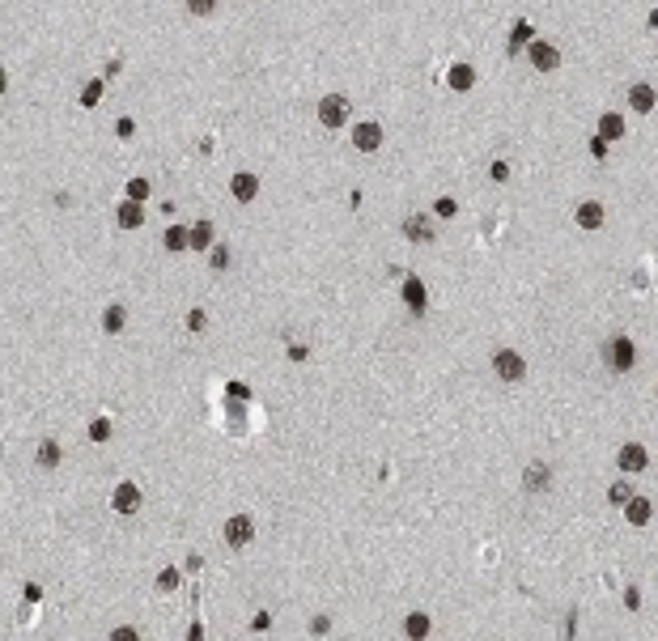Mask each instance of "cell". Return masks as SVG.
<instances>
[{"label": "cell", "mask_w": 658, "mask_h": 641, "mask_svg": "<svg viewBox=\"0 0 658 641\" xmlns=\"http://www.w3.org/2000/svg\"><path fill=\"white\" fill-rule=\"evenodd\" d=\"M616 463H620V471L637 476V471H645L650 455H645V446H637V442H624V446H620V455H616Z\"/></svg>", "instance_id": "52a82bcc"}, {"label": "cell", "mask_w": 658, "mask_h": 641, "mask_svg": "<svg viewBox=\"0 0 658 641\" xmlns=\"http://www.w3.org/2000/svg\"><path fill=\"white\" fill-rule=\"evenodd\" d=\"M319 123L323 127H344L348 123V98L344 94H327L319 102Z\"/></svg>", "instance_id": "7a4b0ae2"}, {"label": "cell", "mask_w": 658, "mask_h": 641, "mask_svg": "<svg viewBox=\"0 0 658 641\" xmlns=\"http://www.w3.org/2000/svg\"><path fill=\"white\" fill-rule=\"evenodd\" d=\"M123 323H127V310H123V306H106V310H102V331L119 336V331H123Z\"/></svg>", "instance_id": "d6986e66"}, {"label": "cell", "mask_w": 658, "mask_h": 641, "mask_svg": "<svg viewBox=\"0 0 658 641\" xmlns=\"http://www.w3.org/2000/svg\"><path fill=\"white\" fill-rule=\"evenodd\" d=\"M229 196H234L238 204H251V200L259 196V179H255L251 170H238V174L229 179Z\"/></svg>", "instance_id": "ba28073f"}, {"label": "cell", "mask_w": 658, "mask_h": 641, "mask_svg": "<svg viewBox=\"0 0 658 641\" xmlns=\"http://www.w3.org/2000/svg\"><path fill=\"white\" fill-rule=\"evenodd\" d=\"M404 633H408V637H425V633H429V616H425V611H412V616L404 620Z\"/></svg>", "instance_id": "cb8c5ba5"}, {"label": "cell", "mask_w": 658, "mask_h": 641, "mask_svg": "<svg viewBox=\"0 0 658 641\" xmlns=\"http://www.w3.org/2000/svg\"><path fill=\"white\" fill-rule=\"evenodd\" d=\"M603 361H607L616 374H628V369H633V361H637L633 340H628V336H612V340H607V348H603Z\"/></svg>", "instance_id": "6da1fadb"}, {"label": "cell", "mask_w": 658, "mask_h": 641, "mask_svg": "<svg viewBox=\"0 0 658 641\" xmlns=\"http://www.w3.org/2000/svg\"><path fill=\"white\" fill-rule=\"evenodd\" d=\"M127 200H149V179H132L127 183Z\"/></svg>", "instance_id": "f546056e"}, {"label": "cell", "mask_w": 658, "mask_h": 641, "mask_svg": "<svg viewBox=\"0 0 658 641\" xmlns=\"http://www.w3.org/2000/svg\"><path fill=\"white\" fill-rule=\"evenodd\" d=\"M98 98H102V81H89L81 89V106H98Z\"/></svg>", "instance_id": "83f0119b"}, {"label": "cell", "mask_w": 658, "mask_h": 641, "mask_svg": "<svg viewBox=\"0 0 658 641\" xmlns=\"http://www.w3.org/2000/svg\"><path fill=\"white\" fill-rule=\"evenodd\" d=\"M353 145L361 149V153H374V149H382V127L378 123H353Z\"/></svg>", "instance_id": "8992f818"}, {"label": "cell", "mask_w": 658, "mask_h": 641, "mask_svg": "<svg viewBox=\"0 0 658 641\" xmlns=\"http://www.w3.org/2000/svg\"><path fill=\"white\" fill-rule=\"evenodd\" d=\"M645 22H650V26H658V9H654V13H650V18H645Z\"/></svg>", "instance_id": "f35d334b"}, {"label": "cell", "mask_w": 658, "mask_h": 641, "mask_svg": "<svg viewBox=\"0 0 658 641\" xmlns=\"http://www.w3.org/2000/svg\"><path fill=\"white\" fill-rule=\"evenodd\" d=\"M624 607H633V611L641 607V590H637V586H628V590H624Z\"/></svg>", "instance_id": "d590c367"}, {"label": "cell", "mask_w": 658, "mask_h": 641, "mask_svg": "<svg viewBox=\"0 0 658 641\" xmlns=\"http://www.w3.org/2000/svg\"><path fill=\"white\" fill-rule=\"evenodd\" d=\"M179 582H183V573H179V569H175V565H166V569H162V573H158V586H162V590H175V586H179Z\"/></svg>", "instance_id": "484cf974"}, {"label": "cell", "mask_w": 658, "mask_h": 641, "mask_svg": "<svg viewBox=\"0 0 658 641\" xmlns=\"http://www.w3.org/2000/svg\"><path fill=\"white\" fill-rule=\"evenodd\" d=\"M531 68L557 72V68H561V51H557L552 43H531Z\"/></svg>", "instance_id": "30bf717a"}, {"label": "cell", "mask_w": 658, "mask_h": 641, "mask_svg": "<svg viewBox=\"0 0 658 641\" xmlns=\"http://www.w3.org/2000/svg\"><path fill=\"white\" fill-rule=\"evenodd\" d=\"M183 246H191V229L170 225V229H166V250H183Z\"/></svg>", "instance_id": "44dd1931"}, {"label": "cell", "mask_w": 658, "mask_h": 641, "mask_svg": "<svg viewBox=\"0 0 658 641\" xmlns=\"http://www.w3.org/2000/svg\"><path fill=\"white\" fill-rule=\"evenodd\" d=\"M110 509H115V514H137V509H141V488L132 484V480L115 484V493H110Z\"/></svg>", "instance_id": "277c9868"}, {"label": "cell", "mask_w": 658, "mask_h": 641, "mask_svg": "<svg viewBox=\"0 0 658 641\" xmlns=\"http://www.w3.org/2000/svg\"><path fill=\"white\" fill-rule=\"evenodd\" d=\"M590 158H599V162L607 158V141L603 137H590Z\"/></svg>", "instance_id": "d6a6232c"}, {"label": "cell", "mask_w": 658, "mask_h": 641, "mask_svg": "<svg viewBox=\"0 0 658 641\" xmlns=\"http://www.w3.org/2000/svg\"><path fill=\"white\" fill-rule=\"evenodd\" d=\"M488 174H493V183H505V179H510V166H505V162H493Z\"/></svg>", "instance_id": "836d02e7"}, {"label": "cell", "mask_w": 658, "mask_h": 641, "mask_svg": "<svg viewBox=\"0 0 658 641\" xmlns=\"http://www.w3.org/2000/svg\"><path fill=\"white\" fill-rule=\"evenodd\" d=\"M208 264H213V272L229 268V250H225V246H213V250H208Z\"/></svg>", "instance_id": "4dcf8cb0"}, {"label": "cell", "mask_w": 658, "mask_h": 641, "mask_svg": "<svg viewBox=\"0 0 658 641\" xmlns=\"http://www.w3.org/2000/svg\"><path fill=\"white\" fill-rule=\"evenodd\" d=\"M187 13L208 18V13H217V0H187Z\"/></svg>", "instance_id": "4316f807"}, {"label": "cell", "mask_w": 658, "mask_h": 641, "mask_svg": "<svg viewBox=\"0 0 658 641\" xmlns=\"http://www.w3.org/2000/svg\"><path fill=\"white\" fill-rule=\"evenodd\" d=\"M650 514H654L650 497H628V501H624V519H628L633 527H645V523H650Z\"/></svg>", "instance_id": "7c38bea8"}, {"label": "cell", "mask_w": 658, "mask_h": 641, "mask_svg": "<svg viewBox=\"0 0 658 641\" xmlns=\"http://www.w3.org/2000/svg\"><path fill=\"white\" fill-rule=\"evenodd\" d=\"M493 374H497L501 382H522V374H526V361H522L514 348H501V353L493 357Z\"/></svg>", "instance_id": "3957f363"}, {"label": "cell", "mask_w": 658, "mask_h": 641, "mask_svg": "<svg viewBox=\"0 0 658 641\" xmlns=\"http://www.w3.org/2000/svg\"><path fill=\"white\" fill-rule=\"evenodd\" d=\"M115 221H119V229H141L145 225V204L141 200H123L115 208Z\"/></svg>", "instance_id": "9c48e42d"}, {"label": "cell", "mask_w": 658, "mask_h": 641, "mask_svg": "<svg viewBox=\"0 0 658 641\" xmlns=\"http://www.w3.org/2000/svg\"><path fill=\"white\" fill-rule=\"evenodd\" d=\"M434 212H438V217H455V212H459L455 196H438V200H434Z\"/></svg>", "instance_id": "f1b7e54d"}, {"label": "cell", "mask_w": 658, "mask_h": 641, "mask_svg": "<svg viewBox=\"0 0 658 641\" xmlns=\"http://www.w3.org/2000/svg\"><path fill=\"white\" fill-rule=\"evenodd\" d=\"M255 540V523H251V514H234L229 523H225V544L229 548H246Z\"/></svg>", "instance_id": "5b68a950"}, {"label": "cell", "mask_w": 658, "mask_h": 641, "mask_svg": "<svg viewBox=\"0 0 658 641\" xmlns=\"http://www.w3.org/2000/svg\"><path fill=\"white\" fill-rule=\"evenodd\" d=\"M404 238H408V242H434L429 217H408V221H404Z\"/></svg>", "instance_id": "4fadbf2b"}, {"label": "cell", "mask_w": 658, "mask_h": 641, "mask_svg": "<svg viewBox=\"0 0 658 641\" xmlns=\"http://www.w3.org/2000/svg\"><path fill=\"white\" fill-rule=\"evenodd\" d=\"M548 484H552V476H548V467H544V463H531V467L522 471V488H531V493H544Z\"/></svg>", "instance_id": "9a60e30c"}, {"label": "cell", "mask_w": 658, "mask_h": 641, "mask_svg": "<svg viewBox=\"0 0 658 641\" xmlns=\"http://www.w3.org/2000/svg\"><path fill=\"white\" fill-rule=\"evenodd\" d=\"M654 102H658V94H654V85H645V81H637V85L628 89V106H633L637 115H650V110H654Z\"/></svg>", "instance_id": "8fae6325"}, {"label": "cell", "mask_w": 658, "mask_h": 641, "mask_svg": "<svg viewBox=\"0 0 658 641\" xmlns=\"http://www.w3.org/2000/svg\"><path fill=\"white\" fill-rule=\"evenodd\" d=\"M578 225H582V229H599V225H603V204H599V200L578 204Z\"/></svg>", "instance_id": "e0dca14e"}, {"label": "cell", "mask_w": 658, "mask_h": 641, "mask_svg": "<svg viewBox=\"0 0 658 641\" xmlns=\"http://www.w3.org/2000/svg\"><path fill=\"white\" fill-rule=\"evenodd\" d=\"M191 246L196 250H213V225L208 221H196L191 225Z\"/></svg>", "instance_id": "ffe728a7"}, {"label": "cell", "mask_w": 658, "mask_h": 641, "mask_svg": "<svg viewBox=\"0 0 658 641\" xmlns=\"http://www.w3.org/2000/svg\"><path fill=\"white\" fill-rule=\"evenodd\" d=\"M531 34H536V30H531V22H518V26L510 30V56H518V47H522V43H531Z\"/></svg>", "instance_id": "7402d4cb"}, {"label": "cell", "mask_w": 658, "mask_h": 641, "mask_svg": "<svg viewBox=\"0 0 658 641\" xmlns=\"http://www.w3.org/2000/svg\"><path fill=\"white\" fill-rule=\"evenodd\" d=\"M89 438H94V442H106V438H110V421H106V417H98V421L89 425Z\"/></svg>", "instance_id": "1f68e13d"}, {"label": "cell", "mask_w": 658, "mask_h": 641, "mask_svg": "<svg viewBox=\"0 0 658 641\" xmlns=\"http://www.w3.org/2000/svg\"><path fill=\"white\" fill-rule=\"evenodd\" d=\"M204 323H208L204 310H191V315H187V327H191V331H204Z\"/></svg>", "instance_id": "e575fe53"}, {"label": "cell", "mask_w": 658, "mask_h": 641, "mask_svg": "<svg viewBox=\"0 0 658 641\" xmlns=\"http://www.w3.org/2000/svg\"><path fill=\"white\" fill-rule=\"evenodd\" d=\"M404 302H408V310H412V315H421V310H425L429 293H425V285H421L417 277H408V281H404Z\"/></svg>", "instance_id": "5bb4252c"}, {"label": "cell", "mask_w": 658, "mask_h": 641, "mask_svg": "<svg viewBox=\"0 0 658 641\" xmlns=\"http://www.w3.org/2000/svg\"><path fill=\"white\" fill-rule=\"evenodd\" d=\"M599 137H603V141H620V137H624V115H616V110L599 115Z\"/></svg>", "instance_id": "2e32d148"}, {"label": "cell", "mask_w": 658, "mask_h": 641, "mask_svg": "<svg viewBox=\"0 0 658 641\" xmlns=\"http://www.w3.org/2000/svg\"><path fill=\"white\" fill-rule=\"evenodd\" d=\"M34 459H39V467H60V442H43Z\"/></svg>", "instance_id": "603a6c76"}, {"label": "cell", "mask_w": 658, "mask_h": 641, "mask_svg": "<svg viewBox=\"0 0 658 641\" xmlns=\"http://www.w3.org/2000/svg\"><path fill=\"white\" fill-rule=\"evenodd\" d=\"M327 628H331L327 616H315V620H310V633H327Z\"/></svg>", "instance_id": "74e56055"}, {"label": "cell", "mask_w": 658, "mask_h": 641, "mask_svg": "<svg viewBox=\"0 0 658 641\" xmlns=\"http://www.w3.org/2000/svg\"><path fill=\"white\" fill-rule=\"evenodd\" d=\"M446 81H450V89H459V94H463V89H472V85H476V68H472V64H455V68L446 72Z\"/></svg>", "instance_id": "ac0fdd59"}, {"label": "cell", "mask_w": 658, "mask_h": 641, "mask_svg": "<svg viewBox=\"0 0 658 641\" xmlns=\"http://www.w3.org/2000/svg\"><path fill=\"white\" fill-rule=\"evenodd\" d=\"M110 637H119V641H137V637H141V633H137V628H127V624H123V628H115V633H110Z\"/></svg>", "instance_id": "8d00e7d4"}, {"label": "cell", "mask_w": 658, "mask_h": 641, "mask_svg": "<svg viewBox=\"0 0 658 641\" xmlns=\"http://www.w3.org/2000/svg\"><path fill=\"white\" fill-rule=\"evenodd\" d=\"M628 497H633V488H628V480H616V484L607 488V501H612V505H624Z\"/></svg>", "instance_id": "d4e9b609"}]
</instances>
